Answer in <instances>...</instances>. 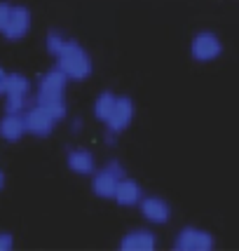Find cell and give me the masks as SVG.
Listing matches in <instances>:
<instances>
[{
    "label": "cell",
    "mask_w": 239,
    "mask_h": 251,
    "mask_svg": "<svg viewBox=\"0 0 239 251\" xmlns=\"http://www.w3.org/2000/svg\"><path fill=\"white\" fill-rule=\"evenodd\" d=\"M68 77L66 73L54 64V68L45 71L38 77L35 85V103H40L49 110L59 122H64L68 118V106H66V87H68Z\"/></svg>",
    "instance_id": "1"
},
{
    "label": "cell",
    "mask_w": 239,
    "mask_h": 251,
    "mask_svg": "<svg viewBox=\"0 0 239 251\" xmlns=\"http://www.w3.org/2000/svg\"><path fill=\"white\" fill-rule=\"evenodd\" d=\"M54 64L66 73V77L71 82H85L92 77L94 73V61H92V54L82 45L68 38V43L64 45V50L54 56Z\"/></svg>",
    "instance_id": "2"
},
{
    "label": "cell",
    "mask_w": 239,
    "mask_h": 251,
    "mask_svg": "<svg viewBox=\"0 0 239 251\" xmlns=\"http://www.w3.org/2000/svg\"><path fill=\"white\" fill-rule=\"evenodd\" d=\"M0 97L7 113H24L35 103V89L24 73H5L0 82Z\"/></svg>",
    "instance_id": "3"
},
{
    "label": "cell",
    "mask_w": 239,
    "mask_h": 251,
    "mask_svg": "<svg viewBox=\"0 0 239 251\" xmlns=\"http://www.w3.org/2000/svg\"><path fill=\"white\" fill-rule=\"evenodd\" d=\"M33 28V14L26 5H14L0 0V35L7 43L24 40Z\"/></svg>",
    "instance_id": "4"
},
{
    "label": "cell",
    "mask_w": 239,
    "mask_h": 251,
    "mask_svg": "<svg viewBox=\"0 0 239 251\" xmlns=\"http://www.w3.org/2000/svg\"><path fill=\"white\" fill-rule=\"evenodd\" d=\"M127 176V167L120 162V160H108L103 167H98L94 174L89 176L92 178V195L98 197V200H113L115 197V190H118V183Z\"/></svg>",
    "instance_id": "5"
},
{
    "label": "cell",
    "mask_w": 239,
    "mask_h": 251,
    "mask_svg": "<svg viewBox=\"0 0 239 251\" xmlns=\"http://www.w3.org/2000/svg\"><path fill=\"white\" fill-rule=\"evenodd\" d=\"M225 52L220 35L214 31H197L190 38V56L197 64H214Z\"/></svg>",
    "instance_id": "6"
},
{
    "label": "cell",
    "mask_w": 239,
    "mask_h": 251,
    "mask_svg": "<svg viewBox=\"0 0 239 251\" xmlns=\"http://www.w3.org/2000/svg\"><path fill=\"white\" fill-rule=\"evenodd\" d=\"M171 247L176 251H211L216 249V237L199 226H183L174 235Z\"/></svg>",
    "instance_id": "7"
},
{
    "label": "cell",
    "mask_w": 239,
    "mask_h": 251,
    "mask_svg": "<svg viewBox=\"0 0 239 251\" xmlns=\"http://www.w3.org/2000/svg\"><path fill=\"white\" fill-rule=\"evenodd\" d=\"M24 120H26L28 136H35V139L52 136L56 129V125H59V120H56L45 106H40V103H33L28 110H24Z\"/></svg>",
    "instance_id": "8"
},
{
    "label": "cell",
    "mask_w": 239,
    "mask_h": 251,
    "mask_svg": "<svg viewBox=\"0 0 239 251\" xmlns=\"http://www.w3.org/2000/svg\"><path fill=\"white\" fill-rule=\"evenodd\" d=\"M134 118H136V103H134V99L127 97V94H118L115 108H113L108 120L103 122V127L108 131H115V134H124L131 127Z\"/></svg>",
    "instance_id": "9"
},
{
    "label": "cell",
    "mask_w": 239,
    "mask_h": 251,
    "mask_svg": "<svg viewBox=\"0 0 239 251\" xmlns=\"http://www.w3.org/2000/svg\"><path fill=\"white\" fill-rule=\"evenodd\" d=\"M139 214H141V219L145 223H150V226H167L171 216H174V211H171V204L160 195H145L141 200V204H139Z\"/></svg>",
    "instance_id": "10"
},
{
    "label": "cell",
    "mask_w": 239,
    "mask_h": 251,
    "mask_svg": "<svg viewBox=\"0 0 239 251\" xmlns=\"http://www.w3.org/2000/svg\"><path fill=\"white\" fill-rule=\"evenodd\" d=\"M66 167L75 176H92L98 169V162L96 155L89 148L75 146V148H68V153H66Z\"/></svg>",
    "instance_id": "11"
},
{
    "label": "cell",
    "mask_w": 239,
    "mask_h": 251,
    "mask_svg": "<svg viewBox=\"0 0 239 251\" xmlns=\"http://www.w3.org/2000/svg\"><path fill=\"white\" fill-rule=\"evenodd\" d=\"M118 247L122 251H152L157 249V235L150 228H131L120 237Z\"/></svg>",
    "instance_id": "12"
},
{
    "label": "cell",
    "mask_w": 239,
    "mask_h": 251,
    "mask_svg": "<svg viewBox=\"0 0 239 251\" xmlns=\"http://www.w3.org/2000/svg\"><path fill=\"white\" fill-rule=\"evenodd\" d=\"M143 197H145V193H143L141 183L134 181V178H129V176H124V178L118 183V190H115L113 202L122 209H139Z\"/></svg>",
    "instance_id": "13"
},
{
    "label": "cell",
    "mask_w": 239,
    "mask_h": 251,
    "mask_svg": "<svg viewBox=\"0 0 239 251\" xmlns=\"http://www.w3.org/2000/svg\"><path fill=\"white\" fill-rule=\"evenodd\" d=\"M26 120L24 113H2L0 118V139L5 143H19L26 136Z\"/></svg>",
    "instance_id": "14"
},
{
    "label": "cell",
    "mask_w": 239,
    "mask_h": 251,
    "mask_svg": "<svg viewBox=\"0 0 239 251\" xmlns=\"http://www.w3.org/2000/svg\"><path fill=\"white\" fill-rule=\"evenodd\" d=\"M115 101H118V94H115V92H110V89L101 92V94L94 99V103H92V115H94V120H98L101 125L108 120L113 108H115Z\"/></svg>",
    "instance_id": "15"
},
{
    "label": "cell",
    "mask_w": 239,
    "mask_h": 251,
    "mask_svg": "<svg viewBox=\"0 0 239 251\" xmlns=\"http://www.w3.org/2000/svg\"><path fill=\"white\" fill-rule=\"evenodd\" d=\"M68 43V35L61 31H56V28H52V31H47V35H45V50H47V54L54 59L61 50H64V45Z\"/></svg>",
    "instance_id": "16"
},
{
    "label": "cell",
    "mask_w": 239,
    "mask_h": 251,
    "mask_svg": "<svg viewBox=\"0 0 239 251\" xmlns=\"http://www.w3.org/2000/svg\"><path fill=\"white\" fill-rule=\"evenodd\" d=\"M14 249V235L7 230H0V251H10Z\"/></svg>",
    "instance_id": "17"
},
{
    "label": "cell",
    "mask_w": 239,
    "mask_h": 251,
    "mask_svg": "<svg viewBox=\"0 0 239 251\" xmlns=\"http://www.w3.org/2000/svg\"><path fill=\"white\" fill-rule=\"evenodd\" d=\"M82 129H85V120H82V118H73V120H71V131H73V134H80Z\"/></svg>",
    "instance_id": "18"
},
{
    "label": "cell",
    "mask_w": 239,
    "mask_h": 251,
    "mask_svg": "<svg viewBox=\"0 0 239 251\" xmlns=\"http://www.w3.org/2000/svg\"><path fill=\"white\" fill-rule=\"evenodd\" d=\"M5 183H7V178H5V172L0 169V193H2V188H5Z\"/></svg>",
    "instance_id": "19"
},
{
    "label": "cell",
    "mask_w": 239,
    "mask_h": 251,
    "mask_svg": "<svg viewBox=\"0 0 239 251\" xmlns=\"http://www.w3.org/2000/svg\"><path fill=\"white\" fill-rule=\"evenodd\" d=\"M5 73H7V71H5V68L0 66V82H2V77H5Z\"/></svg>",
    "instance_id": "20"
}]
</instances>
